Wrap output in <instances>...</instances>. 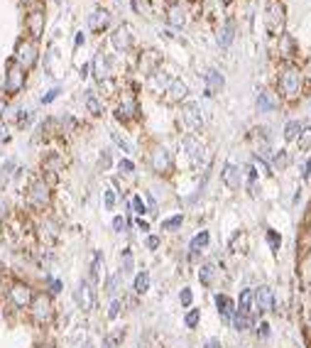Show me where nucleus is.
<instances>
[{"label":"nucleus","instance_id":"f257e3e1","mask_svg":"<svg viewBox=\"0 0 311 348\" xmlns=\"http://www.w3.org/2000/svg\"><path fill=\"white\" fill-rule=\"evenodd\" d=\"M279 88L284 93L287 101H296L301 96V88H304V76H301V69L294 66V64H287L279 74Z\"/></svg>","mask_w":311,"mask_h":348},{"label":"nucleus","instance_id":"f03ea898","mask_svg":"<svg viewBox=\"0 0 311 348\" xmlns=\"http://www.w3.org/2000/svg\"><path fill=\"white\" fill-rule=\"evenodd\" d=\"M284 5L282 0H267L265 5V27L272 37H279L284 35Z\"/></svg>","mask_w":311,"mask_h":348},{"label":"nucleus","instance_id":"7ed1b4c3","mask_svg":"<svg viewBox=\"0 0 311 348\" xmlns=\"http://www.w3.org/2000/svg\"><path fill=\"white\" fill-rule=\"evenodd\" d=\"M30 314L37 324H49L54 319V304H52V297L47 292H37L32 297V304H30Z\"/></svg>","mask_w":311,"mask_h":348},{"label":"nucleus","instance_id":"20e7f679","mask_svg":"<svg viewBox=\"0 0 311 348\" xmlns=\"http://www.w3.org/2000/svg\"><path fill=\"white\" fill-rule=\"evenodd\" d=\"M5 294H8V302H10L15 309H30L32 297H35L32 287H27L25 282H13V284L5 289Z\"/></svg>","mask_w":311,"mask_h":348},{"label":"nucleus","instance_id":"39448f33","mask_svg":"<svg viewBox=\"0 0 311 348\" xmlns=\"http://www.w3.org/2000/svg\"><path fill=\"white\" fill-rule=\"evenodd\" d=\"M182 120H184V125H187L191 132H201L204 125H206L204 113H201L199 103H194V101H187V103L182 106Z\"/></svg>","mask_w":311,"mask_h":348},{"label":"nucleus","instance_id":"423d86ee","mask_svg":"<svg viewBox=\"0 0 311 348\" xmlns=\"http://www.w3.org/2000/svg\"><path fill=\"white\" fill-rule=\"evenodd\" d=\"M35 62H37L35 42L32 40H20L18 47H15V64L22 66V69H30V66H35Z\"/></svg>","mask_w":311,"mask_h":348},{"label":"nucleus","instance_id":"0eeeda50","mask_svg":"<svg viewBox=\"0 0 311 348\" xmlns=\"http://www.w3.org/2000/svg\"><path fill=\"white\" fill-rule=\"evenodd\" d=\"M27 199H30V204H32L35 209H47V206H49V201H52V192H49V184H47L44 179H37V182H32Z\"/></svg>","mask_w":311,"mask_h":348},{"label":"nucleus","instance_id":"6e6552de","mask_svg":"<svg viewBox=\"0 0 311 348\" xmlns=\"http://www.w3.org/2000/svg\"><path fill=\"white\" fill-rule=\"evenodd\" d=\"M74 299H76L79 309H83V311H91V309L96 306V292H93L91 280H81V282H79V287H76V292H74Z\"/></svg>","mask_w":311,"mask_h":348},{"label":"nucleus","instance_id":"1a4fd4ad","mask_svg":"<svg viewBox=\"0 0 311 348\" xmlns=\"http://www.w3.org/2000/svg\"><path fill=\"white\" fill-rule=\"evenodd\" d=\"M149 164L157 174H169L172 172V154L165 147H154L149 154Z\"/></svg>","mask_w":311,"mask_h":348},{"label":"nucleus","instance_id":"9d476101","mask_svg":"<svg viewBox=\"0 0 311 348\" xmlns=\"http://www.w3.org/2000/svg\"><path fill=\"white\" fill-rule=\"evenodd\" d=\"M25 86V69L18 66L15 62L8 64V74H5V91L8 93H18Z\"/></svg>","mask_w":311,"mask_h":348},{"label":"nucleus","instance_id":"9b49d317","mask_svg":"<svg viewBox=\"0 0 311 348\" xmlns=\"http://www.w3.org/2000/svg\"><path fill=\"white\" fill-rule=\"evenodd\" d=\"M252 292H255V311H257V314L272 311V306H274V294H272V287L262 284V287H257V289H252Z\"/></svg>","mask_w":311,"mask_h":348},{"label":"nucleus","instance_id":"f8f14e48","mask_svg":"<svg viewBox=\"0 0 311 348\" xmlns=\"http://www.w3.org/2000/svg\"><path fill=\"white\" fill-rule=\"evenodd\" d=\"M187 93H189L187 84H184L182 79H172V81L167 84V88H165V101H167V103H182V101L187 98Z\"/></svg>","mask_w":311,"mask_h":348},{"label":"nucleus","instance_id":"ddd939ff","mask_svg":"<svg viewBox=\"0 0 311 348\" xmlns=\"http://www.w3.org/2000/svg\"><path fill=\"white\" fill-rule=\"evenodd\" d=\"M182 147L187 150V154H189L191 164H196V167H199V164L204 162V157H206V147H204L196 137H191V135H189V137H184V140H182Z\"/></svg>","mask_w":311,"mask_h":348},{"label":"nucleus","instance_id":"4468645a","mask_svg":"<svg viewBox=\"0 0 311 348\" xmlns=\"http://www.w3.org/2000/svg\"><path fill=\"white\" fill-rule=\"evenodd\" d=\"M221 177H223V184H226L228 189H240V184H243V172H240V167L233 164V162H228V164L223 167Z\"/></svg>","mask_w":311,"mask_h":348},{"label":"nucleus","instance_id":"2eb2a0df","mask_svg":"<svg viewBox=\"0 0 311 348\" xmlns=\"http://www.w3.org/2000/svg\"><path fill=\"white\" fill-rule=\"evenodd\" d=\"M226 86V79L218 69H208L206 71V96H218Z\"/></svg>","mask_w":311,"mask_h":348},{"label":"nucleus","instance_id":"dca6fc26","mask_svg":"<svg viewBox=\"0 0 311 348\" xmlns=\"http://www.w3.org/2000/svg\"><path fill=\"white\" fill-rule=\"evenodd\" d=\"M110 42H113V47H115V49H120V52L130 49V47H132V35H130V27H127V25H120V27L113 32Z\"/></svg>","mask_w":311,"mask_h":348},{"label":"nucleus","instance_id":"f3484780","mask_svg":"<svg viewBox=\"0 0 311 348\" xmlns=\"http://www.w3.org/2000/svg\"><path fill=\"white\" fill-rule=\"evenodd\" d=\"M277 40H279V49H277V52H279V57H282V59H287V62H291V59L299 54L296 42H294L289 35H279Z\"/></svg>","mask_w":311,"mask_h":348},{"label":"nucleus","instance_id":"a211bd4d","mask_svg":"<svg viewBox=\"0 0 311 348\" xmlns=\"http://www.w3.org/2000/svg\"><path fill=\"white\" fill-rule=\"evenodd\" d=\"M167 22H169L172 27H184V25H187V10H184V5L172 3V5L167 8Z\"/></svg>","mask_w":311,"mask_h":348},{"label":"nucleus","instance_id":"6ab92c4d","mask_svg":"<svg viewBox=\"0 0 311 348\" xmlns=\"http://www.w3.org/2000/svg\"><path fill=\"white\" fill-rule=\"evenodd\" d=\"M108 25H110V13H108V10H96V13H91L88 27H91L93 32H101V30H105Z\"/></svg>","mask_w":311,"mask_h":348},{"label":"nucleus","instance_id":"aec40b11","mask_svg":"<svg viewBox=\"0 0 311 348\" xmlns=\"http://www.w3.org/2000/svg\"><path fill=\"white\" fill-rule=\"evenodd\" d=\"M27 27H30L32 42L42 37V32H44V15H42V10H35V13L30 15V20H27Z\"/></svg>","mask_w":311,"mask_h":348},{"label":"nucleus","instance_id":"412c9836","mask_svg":"<svg viewBox=\"0 0 311 348\" xmlns=\"http://www.w3.org/2000/svg\"><path fill=\"white\" fill-rule=\"evenodd\" d=\"M137 115V103L132 98H125L118 108H115V118L118 120H132Z\"/></svg>","mask_w":311,"mask_h":348},{"label":"nucleus","instance_id":"4be33fe9","mask_svg":"<svg viewBox=\"0 0 311 348\" xmlns=\"http://www.w3.org/2000/svg\"><path fill=\"white\" fill-rule=\"evenodd\" d=\"M235 311H240V314H252L255 311V292L252 289H243L240 292V299H238V309Z\"/></svg>","mask_w":311,"mask_h":348},{"label":"nucleus","instance_id":"5701e85b","mask_svg":"<svg viewBox=\"0 0 311 348\" xmlns=\"http://www.w3.org/2000/svg\"><path fill=\"white\" fill-rule=\"evenodd\" d=\"M216 306H218V314H221L223 319H233L235 304H233V299H230L228 294H216Z\"/></svg>","mask_w":311,"mask_h":348},{"label":"nucleus","instance_id":"b1692460","mask_svg":"<svg viewBox=\"0 0 311 348\" xmlns=\"http://www.w3.org/2000/svg\"><path fill=\"white\" fill-rule=\"evenodd\" d=\"M233 37H235V22L228 20V22H223V25L218 27V44H221V47H230Z\"/></svg>","mask_w":311,"mask_h":348},{"label":"nucleus","instance_id":"393cba45","mask_svg":"<svg viewBox=\"0 0 311 348\" xmlns=\"http://www.w3.org/2000/svg\"><path fill=\"white\" fill-rule=\"evenodd\" d=\"M157 64H160L157 52H145V54L140 57V71H142V74H154Z\"/></svg>","mask_w":311,"mask_h":348},{"label":"nucleus","instance_id":"a878e982","mask_svg":"<svg viewBox=\"0 0 311 348\" xmlns=\"http://www.w3.org/2000/svg\"><path fill=\"white\" fill-rule=\"evenodd\" d=\"M93 71H96V79H98L101 84L110 76V64H108V59H105L103 54H98V57H96V62H93Z\"/></svg>","mask_w":311,"mask_h":348},{"label":"nucleus","instance_id":"bb28decb","mask_svg":"<svg viewBox=\"0 0 311 348\" xmlns=\"http://www.w3.org/2000/svg\"><path fill=\"white\" fill-rule=\"evenodd\" d=\"M274 106H277V101L272 98L270 91H260V93H257V110H260V113H270Z\"/></svg>","mask_w":311,"mask_h":348},{"label":"nucleus","instance_id":"cd10ccee","mask_svg":"<svg viewBox=\"0 0 311 348\" xmlns=\"http://www.w3.org/2000/svg\"><path fill=\"white\" fill-rule=\"evenodd\" d=\"M208 240H211V233H208V231H201V233H199V236H196V238L189 243V250L196 255V253H201V250L208 245Z\"/></svg>","mask_w":311,"mask_h":348},{"label":"nucleus","instance_id":"c85d7f7f","mask_svg":"<svg viewBox=\"0 0 311 348\" xmlns=\"http://www.w3.org/2000/svg\"><path fill=\"white\" fill-rule=\"evenodd\" d=\"M132 289L137 292V294H145L147 289H149V272H137L135 275V280H132Z\"/></svg>","mask_w":311,"mask_h":348},{"label":"nucleus","instance_id":"c756f323","mask_svg":"<svg viewBox=\"0 0 311 348\" xmlns=\"http://www.w3.org/2000/svg\"><path fill=\"white\" fill-rule=\"evenodd\" d=\"M250 140H252V142H260V150H265V147L270 145V130H267V128H255V130L250 132Z\"/></svg>","mask_w":311,"mask_h":348},{"label":"nucleus","instance_id":"7c9ffc66","mask_svg":"<svg viewBox=\"0 0 311 348\" xmlns=\"http://www.w3.org/2000/svg\"><path fill=\"white\" fill-rule=\"evenodd\" d=\"M230 321H233V326H235V331H248V328L252 326V319H250L248 314H240V311H235Z\"/></svg>","mask_w":311,"mask_h":348},{"label":"nucleus","instance_id":"2f4dec72","mask_svg":"<svg viewBox=\"0 0 311 348\" xmlns=\"http://www.w3.org/2000/svg\"><path fill=\"white\" fill-rule=\"evenodd\" d=\"M86 108H88V113L91 115H101L103 113V106H101V101L96 98V93L91 91V93H86Z\"/></svg>","mask_w":311,"mask_h":348},{"label":"nucleus","instance_id":"473e14b6","mask_svg":"<svg viewBox=\"0 0 311 348\" xmlns=\"http://www.w3.org/2000/svg\"><path fill=\"white\" fill-rule=\"evenodd\" d=\"M301 123L299 120H289L287 125H284V140H296L299 137V132H301Z\"/></svg>","mask_w":311,"mask_h":348},{"label":"nucleus","instance_id":"72a5a7b5","mask_svg":"<svg viewBox=\"0 0 311 348\" xmlns=\"http://www.w3.org/2000/svg\"><path fill=\"white\" fill-rule=\"evenodd\" d=\"M230 250H233V253H245V250H248V236H245V233H238V236L230 240Z\"/></svg>","mask_w":311,"mask_h":348},{"label":"nucleus","instance_id":"f704fd0d","mask_svg":"<svg viewBox=\"0 0 311 348\" xmlns=\"http://www.w3.org/2000/svg\"><path fill=\"white\" fill-rule=\"evenodd\" d=\"M199 280H201V284H206V287L213 282V265H211V262L201 265V270H199Z\"/></svg>","mask_w":311,"mask_h":348},{"label":"nucleus","instance_id":"c9c22d12","mask_svg":"<svg viewBox=\"0 0 311 348\" xmlns=\"http://www.w3.org/2000/svg\"><path fill=\"white\" fill-rule=\"evenodd\" d=\"M59 169H62V159L54 157V154H49V157L44 159V172H49V174H54V177H57Z\"/></svg>","mask_w":311,"mask_h":348},{"label":"nucleus","instance_id":"e433bc0d","mask_svg":"<svg viewBox=\"0 0 311 348\" xmlns=\"http://www.w3.org/2000/svg\"><path fill=\"white\" fill-rule=\"evenodd\" d=\"M296 142H299V150H309V145H311V128H309V125H304V128H301V132H299Z\"/></svg>","mask_w":311,"mask_h":348},{"label":"nucleus","instance_id":"4c0bfd02","mask_svg":"<svg viewBox=\"0 0 311 348\" xmlns=\"http://www.w3.org/2000/svg\"><path fill=\"white\" fill-rule=\"evenodd\" d=\"M272 164H274L277 169H284V167L289 164V154H287V150H279V152H274V157H272Z\"/></svg>","mask_w":311,"mask_h":348},{"label":"nucleus","instance_id":"58836bf2","mask_svg":"<svg viewBox=\"0 0 311 348\" xmlns=\"http://www.w3.org/2000/svg\"><path fill=\"white\" fill-rule=\"evenodd\" d=\"M184 223V216L179 214V216H172V218H167V221H162V231H174V228H179Z\"/></svg>","mask_w":311,"mask_h":348},{"label":"nucleus","instance_id":"ea45409f","mask_svg":"<svg viewBox=\"0 0 311 348\" xmlns=\"http://www.w3.org/2000/svg\"><path fill=\"white\" fill-rule=\"evenodd\" d=\"M101 267H103V255L96 253V260H93V265H91V277H93V282L101 277Z\"/></svg>","mask_w":311,"mask_h":348},{"label":"nucleus","instance_id":"a19ab883","mask_svg":"<svg viewBox=\"0 0 311 348\" xmlns=\"http://www.w3.org/2000/svg\"><path fill=\"white\" fill-rule=\"evenodd\" d=\"M110 137H113V142H115V145H118V147H120L123 152H132V145H130V142H127L125 137H120L118 132H110Z\"/></svg>","mask_w":311,"mask_h":348},{"label":"nucleus","instance_id":"79ce46f5","mask_svg":"<svg viewBox=\"0 0 311 348\" xmlns=\"http://www.w3.org/2000/svg\"><path fill=\"white\" fill-rule=\"evenodd\" d=\"M103 201H105V209L110 211V209L115 206V201H118V194H115V189H105V192H103Z\"/></svg>","mask_w":311,"mask_h":348},{"label":"nucleus","instance_id":"37998d69","mask_svg":"<svg viewBox=\"0 0 311 348\" xmlns=\"http://www.w3.org/2000/svg\"><path fill=\"white\" fill-rule=\"evenodd\" d=\"M199 319H201V311H199V309H191V311L187 314V319H184V321H187V326H189V328H196Z\"/></svg>","mask_w":311,"mask_h":348},{"label":"nucleus","instance_id":"c03bdc74","mask_svg":"<svg viewBox=\"0 0 311 348\" xmlns=\"http://www.w3.org/2000/svg\"><path fill=\"white\" fill-rule=\"evenodd\" d=\"M130 206L135 209V214H137V216H142V214H147V206L142 204V199H140V196H132V199H130Z\"/></svg>","mask_w":311,"mask_h":348},{"label":"nucleus","instance_id":"a18cd8bd","mask_svg":"<svg viewBox=\"0 0 311 348\" xmlns=\"http://www.w3.org/2000/svg\"><path fill=\"white\" fill-rule=\"evenodd\" d=\"M252 167H255V169H260L262 174H267V177L272 174V172H270V164H267L265 159H260V157H255V159H252Z\"/></svg>","mask_w":311,"mask_h":348},{"label":"nucleus","instance_id":"49530a36","mask_svg":"<svg viewBox=\"0 0 311 348\" xmlns=\"http://www.w3.org/2000/svg\"><path fill=\"white\" fill-rule=\"evenodd\" d=\"M118 169H120V174H132V172H135V164H132L130 159H120V162H118Z\"/></svg>","mask_w":311,"mask_h":348},{"label":"nucleus","instance_id":"de8ad7c7","mask_svg":"<svg viewBox=\"0 0 311 348\" xmlns=\"http://www.w3.org/2000/svg\"><path fill=\"white\" fill-rule=\"evenodd\" d=\"M191 299H194V294H191V289H189V287H184V289L179 292V302H182L184 306H189V304H191Z\"/></svg>","mask_w":311,"mask_h":348},{"label":"nucleus","instance_id":"09e8293b","mask_svg":"<svg viewBox=\"0 0 311 348\" xmlns=\"http://www.w3.org/2000/svg\"><path fill=\"white\" fill-rule=\"evenodd\" d=\"M125 226H127V221H125L123 216H115V218H113V231L123 233V231H125Z\"/></svg>","mask_w":311,"mask_h":348},{"label":"nucleus","instance_id":"8fccbe9b","mask_svg":"<svg viewBox=\"0 0 311 348\" xmlns=\"http://www.w3.org/2000/svg\"><path fill=\"white\" fill-rule=\"evenodd\" d=\"M267 240H270V245H272L274 250H279V243H282V238H279L274 231H267Z\"/></svg>","mask_w":311,"mask_h":348},{"label":"nucleus","instance_id":"3c124183","mask_svg":"<svg viewBox=\"0 0 311 348\" xmlns=\"http://www.w3.org/2000/svg\"><path fill=\"white\" fill-rule=\"evenodd\" d=\"M127 270H132V255H130V250H123V272H127Z\"/></svg>","mask_w":311,"mask_h":348},{"label":"nucleus","instance_id":"603ef678","mask_svg":"<svg viewBox=\"0 0 311 348\" xmlns=\"http://www.w3.org/2000/svg\"><path fill=\"white\" fill-rule=\"evenodd\" d=\"M118 314H120V302L113 299V302H110V309H108V319H115Z\"/></svg>","mask_w":311,"mask_h":348},{"label":"nucleus","instance_id":"864d4df0","mask_svg":"<svg viewBox=\"0 0 311 348\" xmlns=\"http://www.w3.org/2000/svg\"><path fill=\"white\" fill-rule=\"evenodd\" d=\"M301 76H304V79H306V81L311 84V57H309V59L304 62V69H301Z\"/></svg>","mask_w":311,"mask_h":348},{"label":"nucleus","instance_id":"5fc2aeb1","mask_svg":"<svg viewBox=\"0 0 311 348\" xmlns=\"http://www.w3.org/2000/svg\"><path fill=\"white\" fill-rule=\"evenodd\" d=\"M145 243H147V248H149V250H157V248H160V238H157V236H147V240H145Z\"/></svg>","mask_w":311,"mask_h":348},{"label":"nucleus","instance_id":"6e6d98bb","mask_svg":"<svg viewBox=\"0 0 311 348\" xmlns=\"http://www.w3.org/2000/svg\"><path fill=\"white\" fill-rule=\"evenodd\" d=\"M115 287H118V275H115V277H108V280H105V289H108L110 294L115 292Z\"/></svg>","mask_w":311,"mask_h":348},{"label":"nucleus","instance_id":"4d7b16f0","mask_svg":"<svg viewBox=\"0 0 311 348\" xmlns=\"http://www.w3.org/2000/svg\"><path fill=\"white\" fill-rule=\"evenodd\" d=\"M257 333H260L262 338H267V336H270V324H267V321H262V324H260V328H257Z\"/></svg>","mask_w":311,"mask_h":348},{"label":"nucleus","instance_id":"13d9d810","mask_svg":"<svg viewBox=\"0 0 311 348\" xmlns=\"http://www.w3.org/2000/svg\"><path fill=\"white\" fill-rule=\"evenodd\" d=\"M57 96H59V88H52V91H49V93L42 98V103H49V101H54Z\"/></svg>","mask_w":311,"mask_h":348},{"label":"nucleus","instance_id":"bf43d9fd","mask_svg":"<svg viewBox=\"0 0 311 348\" xmlns=\"http://www.w3.org/2000/svg\"><path fill=\"white\" fill-rule=\"evenodd\" d=\"M206 348H223V346H221L218 338H208V341H206Z\"/></svg>","mask_w":311,"mask_h":348},{"label":"nucleus","instance_id":"052dcab7","mask_svg":"<svg viewBox=\"0 0 311 348\" xmlns=\"http://www.w3.org/2000/svg\"><path fill=\"white\" fill-rule=\"evenodd\" d=\"M108 164H110V154L103 152V154H101V167H108Z\"/></svg>","mask_w":311,"mask_h":348},{"label":"nucleus","instance_id":"680f3d73","mask_svg":"<svg viewBox=\"0 0 311 348\" xmlns=\"http://www.w3.org/2000/svg\"><path fill=\"white\" fill-rule=\"evenodd\" d=\"M52 292H54V294H57V292H62V282H59V280H54V282H52Z\"/></svg>","mask_w":311,"mask_h":348},{"label":"nucleus","instance_id":"e2e57ef3","mask_svg":"<svg viewBox=\"0 0 311 348\" xmlns=\"http://www.w3.org/2000/svg\"><path fill=\"white\" fill-rule=\"evenodd\" d=\"M137 228H142V231H149V223H147V221H142V218H140V221H137Z\"/></svg>","mask_w":311,"mask_h":348},{"label":"nucleus","instance_id":"0e129e2a","mask_svg":"<svg viewBox=\"0 0 311 348\" xmlns=\"http://www.w3.org/2000/svg\"><path fill=\"white\" fill-rule=\"evenodd\" d=\"M5 294V287H3V277H0V297Z\"/></svg>","mask_w":311,"mask_h":348},{"label":"nucleus","instance_id":"69168bd1","mask_svg":"<svg viewBox=\"0 0 311 348\" xmlns=\"http://www.w3.org/2000/svg\"><path fill=\"white\" fill-rule=\"evenodd\" d=\"M3 130H5V128H3V123H0V137H3Z\"/></svg>","mask_w":311,"mask_h":348},{"label":"nucleus","instance_id":"338daca9","mask_svg":"<svg viewBox=\"0 0 311 348\" xmlns=\"http://www.w3.org/2000/svg\"><path fill=\"white\" fill-rule=\"evenodd\" d=\"M42 348H52V346H42Z\"/></svg>","mask_w":311,"mask_h":348}]
</instances>
